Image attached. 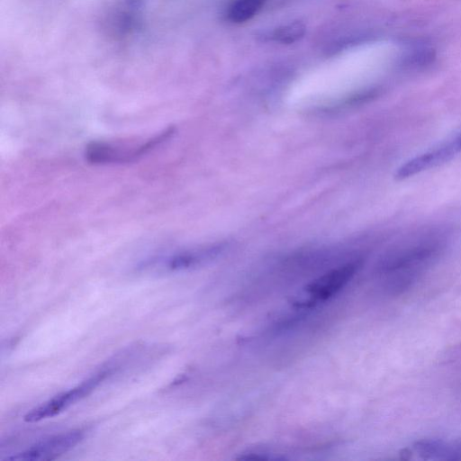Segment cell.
I'll return each instance as SVG.
<instances>
[{
	"label": "cell",
	"instance_id": "277c9868",
	"mask_svg": "<svg viewBox=\"0 0 461 461\" xmlns=\"http://www.w3.org/2000/svg\"><path fill=\"white\" fill-rule=\"evenodd\" d=\"M357 265L347 264L320 276L306 287L308 299L297 302L300 307H310L337 294L355 275Z\"/></svg>",
	"mask_w": 461,
	"mask_h": 461
},
{
	"label": "cell",
	"instance_id": "52a82bcc",
	"mask_svg": "<svg viewBox=\"0 0 461 461\" xmlns=\"http://www.w3.org/2000/svg\"><path fill=\"white\" fill-rule=\"evenodd\" d=\"M122 8L113 10L108 18L110 29L115 34H125L133 29L136 21V0H123Z\"/></svg>",
	"mask_w": 461,
	"mask_h": 461
},
{
	"label": "cell",
	"instance_id": "8992f818",
	"mask_svg": "<svg viewBox=\"0 0 461 461\" xmlns=\"http://www.w3.org/2000/svg\"><path fill=\"white\" fill-rule=\"evenodd\" d=\"M456 154L447 143L420 154L404 164L395 172L396 179H405L451 159Z\"/></svg>",
	"mask_w": 461,
	"mask_h": 461
},
{
	"label": "cell",
	"instance_id": "9c48e42d",
	"mask_svg": "<svg viewBox=\"0 0 461 461\" xmlns=\"http://www.w3.org/2000/svg\"><path fill=\"white\" fill-rule=\"evenodd\" d=\"M265 0H234L226 12L227 19L241 23L254 17L263 7Z\"/></svg>",
	"mask_w": 461,
	"mask_h": 461
},
{
	"label": "cell",
	"instance_id": "30bf717a",
	"mask_svg": "<svg viewBox=\"0 0 461 461\" xmlns=\"http://www.w3.org/2000/svg\"><path fill=\"white\" fill-rule=\"evenodd\" d=\"M448 143L450 144V146L456 151V154L458 152H460L461 151V132L457 136H456L453 140L448 141Z\"/></svg>",
	"mask_w": 461,
	"mask_h": 461
},
{
	"label": "cell",
	"instance_id": "3957f363",
	"mask_svg": "<svg viewBox=\"0 0 461 461\" xmlns=\"http://www.w3.org/2000/svg\"><path fill=\"white\" fill-rule=\"evenodd\" d=\"M85 437L81 429L60 433L39 441L27 449L5 457L6 461L52 460L77 446Z\"/></svg>",
	"mask_w": 461,
	"mask_h": 461
},
{
	"label": "cell",
	"instance_id": "ba28073f",
	"mask_svg": "<svg viewBox=\"0 0 461 461\" xmlns=\"http://www.w3.org/2000/svg\"><path fill=\"white\" fill-rule=\"evenodd\" d=\"M305 32V25L302 22L295 21L277 26L270 32L262 33L261 36L268 41L291 44L302 39Z\"/></svg>",
	"mask_w": 461,
	"mask_h": 461
},
{
	"label": "cell",
	"instance_id": "6da1fadb",
	"mask_svg": "<svg viewBox=\"0 0 461 461\" xmlns=\"http://www.w3.org/2000/svg\"><path fill=\"white\" fill-rule=\"evenodd\" d=\"M174 126L136 141H92L85 149L86 160L93 165H117L137 161L157 149L175 134Z\"/></svg>",
	"mask_w": 461,
	"mask_h": 461
},
{
	"label": "cell",
	"instance_id": "7a4b0ae2",
	"mask_svg": "<svg viewBox=\"0 0 461 461\" xmlns=\"http://www.w3.org/2000/svg\"><path fill=\"white\" fill-rule=\"evenodd\" d=\"M108 375V371H101L95 374L77 386L63 392L32 409L23 417V420L26 422H36L59 414L63 410L91 393Z\"/></svg>",
	"mask_w": 461,
	"mask_h": 461
},
{
	"label": "cell",
	"instance_id": "5b68a950",
	"mask_svg": "<svg viewBox=\"0 0 461 461\" xmlns=\"http://www.w3.org/2000/svg\"><path fill=\"white\" fill-rule=\"evenodd\" d=\"M217 250V248H207L179 251L149 259L142 265V267H158L160 270L167 272L185 270L210 258Z\"/></svg>",
	"mask_w": 461,
	"mask_h": 461
}]
</instances>
